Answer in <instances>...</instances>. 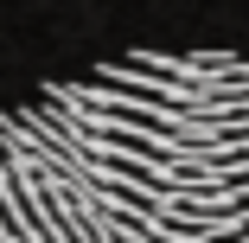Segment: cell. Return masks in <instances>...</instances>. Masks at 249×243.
<instances>
[{
	"mask_svg": "<svg viewBox=\"0 0 249 243\" xmlns=\"http://www.w3.org/2000/svg\"><path fill=\"white\" fill-rule=\"evenodd\" d=\"M0 243H249V52L134 45L0 103Z\"/></svg>",
	"mask_w": 249,
	"mask_h": 243,
	"instance_id": "1",
	"label": "cell"
}]
</instances>
